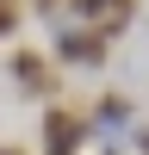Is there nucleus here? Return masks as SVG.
<instances>
[{
    "label": "nucleus",
    "mask_w": 149,
    "mask_h": 155,
    "mask_svg": "<svg viewBox=\"0 0 149 155\" xmlns=\"http://www.w3.org/2000/svg\"><path fill=\"white\" fill-rule=\"evenodd\" d=\"M56 56L74 68H99L106 62V31H81V25H62L56 31Z\"/></svg>",
    "instance_id": "obj_1"
},
{
    "label": "nucleus",
    "mask_w": 149,
    "mask_h": 155,
    "mask_svg": "<svg viewBox=\"0 0 149 155\" xmlns=\"http://www.w3.org/2000/svg\"><path fill=\"white\" fill-rule=\"evenodd\" d=\"M81 130H87V118H68V106H50L44 112V149L50 155H68L74 143H81Z\"/></svg>",
    "instance_id": "obj_2"
},
{
    "label": "nucleus",
    "mask_w": 149,
    "mask_h": 155,
    "mask_svg": "<svg viewBox=\"0 0 149 155\" xmlns=\"http://www.w3.org/2000/svg\"><path fill=\"white\" fill-rule=\"evenodd\" d=\"M12 81H19L25 93H50V87H56V74L44 68V56H31V50H12Z\"/></svg>",
    "instance_id": "obj_3"
},
{
    "label": "nucleus",
    "mask_w": 149,
    "mask_h": 155,
    "mask_svg": "<svg viewBox=\"0 0 149 155\" xmlns=\"http://www.w3.org/2000/svg\"><path fill=\"white\" fill-rule=\"evenodd\" d=\"M124 124H131V99H124V93H106L93 106V130H124Z\"/></svg>",
    "instance_id": "obj_4"
},
{
    "label": "nucleus",
    "mask_w": 149,
    "mask_h": 155,
    "mask_svg": "<svg viewBox=\"0 0 149 155\" xmlns=\"http://www.w3.org/2000/svg\"><path fill=\"white\" fill-rule=\"evenodd\" d=\"M25 6H31V12H56L62 6V12H68V0H25Z\"/></svg>",
    "instance_id": "obj_5"
},
{
    "label": "nucleus",
    "mask_w": 149,
    "mask_h": 155,
    "mask_svg": "<svg viewBox=\"0 0 149 155\" xmlns=\"http://www.w3.org/2000/svg\"><path fill=\"white\" fill-rule=\"evenodd\" d=\"M137 143H143V155H149V130H143V137H137Z\"/></svg>",
    "instance_id": "obj_6"
}]
</instances>
